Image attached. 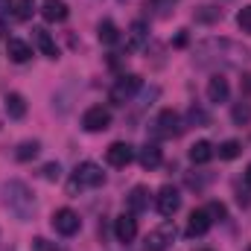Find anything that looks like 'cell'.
Here are the masks:
<instances>
[{
    "mask_svg": "<svg viewBox=\"0 0 251 251\" xmlns=\"http://www.w3.org/2000/svg\"><path fill=\"white\" fill-rule=\"evenodd\" d=\"M140 91V76L137 73H126L117 79V85L111 88V102H117V105H123L126 100L131 97V94H137Z\"/></svg>",
    "mask_w": 251,
    "mask_h": 251,
    "instance_id": "cell-8",
    "label": "cell"
},
{
    "mask_svg": "<svg viewBox=\"0 0 251 251\" xmlns=\"http://www.w3.org/2000/svg\"><path fill=\"white\" fill-rule=\"evenodd\" d=\"M97 38L102 41V44H117L120 41V29H117V24L114 21H100V26H97Z\"/></svg>",
    "mask_w": 251,
    "mask_h": 251,
    "instance_id": "cell-21",
    "label": "cell"
},
{
    "mask_svg": "<svg viewBox=\"0 0 251 251\" xmlns=\"http://www.w3.org/2000/svg\"><path fill=\"white\" fill-rule=\"evenodd\" d=\"M187 120L193 126H207V120H210V117H207V111H204V108L193 105V108H190V114H187Z\"/></svg>",
    "mask_w": 251,
    "mask_h": 251,
    "instance_id": "cell-29",
    "label": "cell"
},
{
    "mask_svg": "<svg viewBox=\"0 0 251 251\" xmlns=\"http://www.w3.org/2000/svg\"><path fill=\"white\" fill-rule=\"evenodd\" d=\"M41 15H44V21H50V24H62V21H67L70 9H67L64 0H44V3H41Z\"/></svg>",
    "mask_w": 251,
    "mask_h": 251,
    "instance_id": "cell-14",
    "label": "cell"
},
{
    "mask_svg": "<svg viewBox=\"0 0 251 251\" xmlns=\"http://www.w3.org/2000/svg\"><path fill=\"white\" fill-rule=\"evenodd\" d=\"M32 249L35 251H64L62 246H56V243H50V240H44V237H35V240H32Z\"/></svg>",
    "mask_w": 251,
    "mask_h": 251,
    "instance_id": "cell-31",
    "label": "cell"
},
{
    "mask_svg": "<svg viewBox=\"0 0 251 251\" xmlns=\"http://www.w3.org/2000/svg\"><path fill=\"white\" fill-rule=\"evenodd\" d=\"M155 207H158V213L161 216H176L178 213V207H181V193L173 187V184H164V187L158 190V196H155Z\"/></svg>",
    "mask_w": 251,
    "mask_h": 251,
    "instance_id": "cell-5",
    "label": "cell"
},
{
    "mask_svg": "<svg viewBox=\"0 0 251 251\" xmlns=\"http://www.w3.org/2000/svg\"><path fill=\"white\" fill-rule=\"evenodd\" d=\"M149 187H143V184H137V187H131V193L126 196V207H128V213H143L146 207H149Z\"/></svg>",
    "mask_w": 251,
    "mask_h": 251,
    "instance_id": "cell-13",
    "label": "cell"
},
{
    "mask_svg": "<svg viewBox=\"0 0 251 251\" xmlns=\"http://www.w3.org/2000/svg\"><path fill=\"white\" fill-rule=\"evenodd\" d=\"M108 126H111V111L105 105H91L82 114V128L85 131H105Z\"/></svg>",
    "mask_w": 251,
    "mask_h": 251,
    "instance_id": "cell-7",
    "label": "cell"
},
{
    "mask_svg": "<svg viewBox=\"0 0 251 251\" xmlns=\"http://www.w3.org/2000/svg\"><path fill=\"white\" fill-rule=\"evenodd\" d=\"M213 155H216V149H213L207 140H196V143L190 146V161H193V164H207Z\"/></svg>",
    "mask_w": 251,
    "mask_h": 251,
    "instance_id": "cell-20",
    "label": "cell"
},
{
    "mask_svg": "<svg viewBox=\"0 0 251 251\" xmlns=\"http://www.w3.org/2000/svg\"><path fill=\"white\" fill-rule=\"evenodd\" d=\"M32 12H35V0H18L15 3V18L18 21H29Z\"/></svg>",
    "mask_w": 251,
    "mask_h": 251,
    "instance_id": "cell-25",
    "label": "cell"
},
{
    "mask_svg": "<svg viewBox=\"0 0 251 251\" xmlns=\"http://www.w3.org/2000/svg\"><path fill=\"white\" fill-rule=\"evenodd\" d=\"M53 228H56V234H62V237H73V234L82 228V219H79L76 210L59 207V210L53 213Z\"/></svg>",
    "mask_w": 251,
    "mask_h": 251,
    "instance_id": "cell-6",
    "label": "cell"
},
{
    "mask_svg": "<svg viewBox=\"0 0 251 251\" xmlns=\"http://www.w3.org/2000/svg\"><path fill=\"white\" fill-rule=\"evenodd\" d=\"M176 3H178V0H146V9H155V15H161V18H164Z\"/></svg>",
    "mask_w": 251,
    "mask_h": 251,
    "instance_id": "cell-26",
    "label": "cell"
},
{
    "mask_svg": "<svg viewBox=\"0 0 251 251\" xmlns=\"http://www.w3.org/2000/svg\"><path fill=\"white\" fill-rule=\"evenodd\" d=\"M38 152H41V143H38V140H21L18 149H15V158H18V161H32Z\"/></svg>",
    "mask_w": 251,
    "mask_h": 251,
    "instance_id": "cell-22",
    "label": "cell"
},
{
    "mask_svg": "<svg viewBox=\"0 0 251 251\" xmlns=\"http://www.w3.org/2000/svg\"><path fill=\"white\" fill-rule=\"evenodd\" d=\"M210 225H213V219H210V213H207V207H199V210H193L187 219V234L190 240H196V237H204L207 231H210Z\"/></svg>",
    "mask_w": 251,
    "mask_h": 251,
    "instance_id": "cell-10",
    "label": "cell"
},
{
    "mask_svg": "<svg viewBox=\"0 0 251 251\" xmlns=\"http://www.w3.org/2000/svg\"><path fill=\"white\" fill-rule=\"evenodd\" d=\"M3 105H6V114L12 117V120H24L26 117V100L21 97V94H6V100H3Z\"/></svg>",
    "mask_w": 251,
    "mask_h": 251,
    "instance_id": "cell-19",
    "label": "cell"
},
{
    "mask_svg": "<svg viewBox=\"0 0 251 251\" xmlns=\"http://www.w3.org/2000/svg\"><path fill=\"white\" fill-rule=\"evenodd\" d=\"M237 26H240L243 32H251V3L237 12Z\"/></svg>",
    "mask_w": 251,
    "mask_h": 251,
    "instance_id": "cell-27",
    "label": "cell"
},
{
    "mask_svg": "<svg viewBox=\"0 0 251 251\" xmlns=\"http://www.w3.org/2000/svg\"><path fill=\"white\" fill-rule=\"evenodd\" d=\"M134 158L140 161V167H143V170H155V167H161L164 152H161V146H158V143H143V146L137 149V155H134Z\"/></svg>",
    "mask_w": 251,
    "mask_h": 251,
    "instance_id": "cell-12",
    "label": "cell"
},
{
    "mask_svg": "<svg viewBox=\"0 0 251 251\" xmlns=\"http://www.w3.org/2000/svg\"><path fill=\"white\" fill-rule=\"evenodd\" d=\"M41 176H44L47 181H59V178H62V167H59L56 161H50V164L41 167Z\"/></svg>",
    "mask_w": 251,
    "mask_h": 251,
    "instance_id": "cell-28",
    "label": "cell"
},
{
    "mask_svg": "<svg viewBox=\"0 0 251 251\" xmlns=\"http://www.w3.org/2000/svg\"><path fill=\"white\" fill-rule=\"evenodd\" d=\"M222 18V9H213V6H204L201 12H196V21H219Z\"/></svg>",
    "mask_w": 251,
    "mask_h": 251,
    "instance_id": "cell-30",
    "label": "cell"
},
{
    "mask_svg": "<svg viewBox=\"0 0 251 251\" xmlns=\"http://www.w3.org/2000/svg\"><path fill=\"white\" fill-rule=\"evenodd\" d=\"M134 146H128L126 140H117V143H111L108 149H105V161L111 164V167H128L131 161H134Z\"/></svg>",
    "mask_w": 251,
    "mask_h": 251,
    "instance_id": "cell-9",
    "label": "cell"
},
{
    "mask_svg": "<svg viewBox=\"0 0 251 251\" xmlns=\"http://www.w3.org/2000/svg\"><path fill=\"white\" fill-rule=\"evenodd\" d=\"M207 213H210V219H213V222H216V219H225V204L210 201V204H207Z\"/></svg>",
    "mask_w": 251,
    "mask_h": 251,
    "instance_id": "cell-32",
    "label": "cell"
},
{
    "mask_svg": "<svg viewBox=\"0 0 251 251\" xmlns=\"http://www.w3.org/2000/svg\"><path fill=\"white\" fill-rule=\"evenodd\" d=\"M105 184V173L100 164L94 161H85L73 170V181H70V190H85V187H100Z\"/></svg>",
    "mask_w": 251,
    "mask_h": 251,
    "instance_id": "cell-2",
    "label": "cell"
},
{
    "mask_svg": "<svg viewBox=\"0 0 251 251\" xmlns=\"http://www.w3.org/2000/svg\"><path fill=\"white\" fill-rule=\"evenodd\" d=\"M6 53H9V59L15 64H24V62H29L32 47H29L26 41H21V38H9V41H6Z\"/></svg>",
    "mask_w": 251,
    "mask_h": 251,
    "instance_id": "cell-18",
    "label": "cell"
},
{
    "mask_svg": "<svg viewBox=\"0 0 251 251\" xmlns=\"http://www.w3.org/2000/svg\"><path fill=\"white\" fill-rule=\"evenodd\" d=\"M146 41H149L146 24H143V21H134V24L128 26V35H126V50H140Z\"/></svg>",
    "mask_w": 251,
    "mask_h": 251,
    "instance_id": "cell-16",
    "label": "cell"
},
{
    "mask_svg": "<svg viewBox=\"0 0 251 251\" xmlns=\"http://www.w3.org/2000/svg\"><path fill=\"white\" fill-rule=\"evenodd\" d=\"M243 184H246V187L251 190V164L246 167V173H243Z\"/></svg>",
    "mask_w": 251,
    "mask_h": 251,
    "instance_id": "cell-33",
    "label": "cell"
},
{
    "mask_svg": "<svg viewBox=\"0 0 251 251\" xmlns=\"http://www.w3.org/2000/svg\"><path fill=\"white\" fill-rule=\"evenodd\" d=\"M228 94H231L228 79H225L222 73L210 76V82H207V100H210V102H225V100H228Z\"/></svg>",
    "mask_w": 251,
    "mask_h": 251,
    "instance_id": "cell-15",
    "label": "cell"
},
{
    "mask_svg": "<svg viewBox=\"0 0 251 251\" xmlns=\"http://www.w3.org/2000/svg\"><path fill=\"white\" fill-rule=\"evenodd\" d=\"M3 204H6L9 213L18 216L21 222L32 219V213H35V199H32V193H29V187H26L24 181H9V184L3 187Z\"/></svg>",
    "mask_w": 251,
    "mask_h": 251,
    "instance_id": "cell-1",
    "label": "cell"
},
{
    "mask_svg": "<svg viewBox=\"0 0 251 251\" xmlns=\"http://www.w3.org/2000/svg\"><path fill=\"white\" fill-rule=\"evenodd\" d=\"M231 117H234V123H237V126H246V123H251V105H249V102H243V100H240V102H237V105L231 108Z\"/></svg>",
    "mask_w": 251,
    "mask_h": 251,
    "instance_id": "cell-24",
    "label": "cell"
},
{
    "mask_svg": "<svg viewBox=\"0 0 251 251\" xmlns=\"http://www.w3.org/2000/svg\"><path fill=\"white\" fill-rule=\"evenodd\" d=\"M240 152H243V143H240V140H225V143H219V149H216L219 161H234Z\"/></svg>",
    "mask_w": 251,
    "mask_h": 251,
    "instance_id": "cell-23",
    "label": "cell"
},
{
    "mask_svg": "<svg viewBox=\"0 0 251 251\" xmlns=\"http://www.w3.org/2000/svg\"><path fill=\"white\" fill-rule=\"evenodd\" d=\"M184 131V123H181V114L173 111V108H164L158 117H155V134L158 137H178Z\"/></svg>",
    "mask_w": 251,
    "mask_h": 251,
    "instance_id": "cell-4",
    "label": "cell"
},
{
    "mask_svg": "<svg viewBox=\"0 0 251 251\" xmlns=\"http://www.w3.org/2000/svg\"><path fill=\"white\" fill-rule=\"evenodd\" d=\"M176 225L173 222H164V225H158L155 231H149L146 234V240H143V249L146 251H167L173 246V240H176Z\"/></svg>",
    "mask_w": 251,
    "mask_h": 251,
    "instance_id": "cell-3",
    "label": "cell"
},
{
    "mask_svg": "<svg viewBox=\"0 0 251 251\" xmlns=\"http://www.w3.org/2000/svg\"><path fill=\"white\" fill-rule=\"evenodd\" d=\"M32 41H35V47L47 56V59H59V50H56V41L50 38V32L47 29H41V26H35L32 29Z\"/></svg>",
    "mask_w": 251,
    "mask_h": 251,
    "instance_id": "cell-17",
    "label": "cell"
},
{
    "mask_svg": "<svg viewBox=\"0 0 251 251\" xmlns=\"http://www.w3.org/2000/svg\"><path fill=\"white\" fill-rule=\"evenodd\" d=\"M6 9H9V0H0V15H3Z\"/></svg>",
    "mask_w": 251,
    "mask_h": 251,
    "instance_id": "cell-34",
    "label": "cell"
},
{
    "mask_svg": "<svg viewBox=\"0 0 251 251\" xmlns=\"http://www.w3.org/2000/svg\"><path fill=\"white\" fill-rule=\"evenodd\" d=\"M114 237L120 243H131L137 237V219H134V213H120L114 219Z\"/></svg>",
    "mask_w": 251,
    "mask_h": 251,
    "instance_id": "cell-11",
    "label": "cell"
}]
</instances>
